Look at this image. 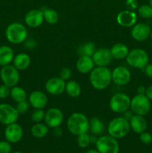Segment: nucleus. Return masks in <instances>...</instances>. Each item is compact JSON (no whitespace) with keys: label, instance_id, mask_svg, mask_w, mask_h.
<instances>
[{"label":"nucleus","instance_id":"f704fd0d","mask_svg":"<svg viewBox=\"0 0 152 153\" xmlns=\"http://www.w3.org/2000/svg\"><path fill=\"white\" fill-rule=\"evenodd\" d=\"M11 145L7 140L0 141V153H10L11 152Z\"/></svg>","mask_w":152,"mask_h":153},{"label":"nucleus","instance_id":"f3484780","mask_svg":"<svg viewBox=\"0 0 152 153\" xmlns=\"http://www.w3.org/2000/svg\"><path fill=\"white\" fill-rule=\"evenodd\" d=\"M44 21L43 10L40 9H33L25 14V22L30 28L40 27Z\"/></svg>","mask_w":152,"mask_h":153},{"label":"nucleus","instance_id":"c03bdc74","mask_svg":"<svg viewBox=\"0 0 152 153\" xmlns=\"http://www.w3.org/2000/svg\"><path fill=\"white\" fill-rule=\"evenodd\" d=\"M132 113H133V112L131 111L128 110V111H127L124 112V113H123L124 114L123 117H125V119L129 121L130 120H131V118L133 117V115H134V114H132Z\"/></svg>","mask_w":152,"mask_h":153},{"label":"nucleus","instance_id":"79ce46f5","mask_svg":"<svg viewBox=\"0 0 152 153\" xmlns=\"http://www.w3.org/2000/svg\"><path fill=\"white\" fill-rule=\"evenodd\" d=\"M53 133L54 134H55V136H56V137H61L63 134L62 128H61L60 126L55 127V128H54Z\"/></svg>","mask_w":152,"mask_h":153},{"label":"nucleus","instance_id":"7c9ffc66","mask_svg":"<svg viewBox=\"0 0 152 153\" xmlns=\"http://www.w3.org/2000/svg\"><path fill=\"white\" fill-rule=\"evenodd\" d=\"M139 14L145 19L152 17V7L149 4H142L139 7Z\"/></svg>","mask_w":152,"mask_h":153},{"label":"nucleus","instance_id":"8fccbe9b","mask_svg":"<svg viewBox=\"0 0 152 153\" xmlns=\"http://www.w3.org/2000/svg\"><path fill=\"white\" fill-rule=\"evenodd\" d=\"M150 37H151V40H152V30H151V34H150Z\"/></svg>","mask_w":152,"mask_h":153},{"label":"nucleus","instance_id":"39448f33","mask_svg":"<svg viewBox=\"0 0 152 153\" xmlns=\"http://www.w3.org/2000/svg\"><path fill=\"white\" fill-rule=\"evenodd\" d=\"M125 59L129 66L141 70L147 66L149 61L147 52L142 49H134L129 51V53Z\"/></svg>","mask_w":152,"mask_h":153},{"label":"nucleus","instance_id":"412c9836","mask_svg":"<svg viewBox=\"0 0 152 153\" xmlns=\"http://www.w3.org/2000/svg\"><path fill=\"white\" fill-rule=\"evenodd\" d=\"M129 123L131 129H132L134 132L137 134H141L145 131L148 127L147 121L144 118V116H141V115H133V117L129 120Z\"/></svg>","mask_w":152,"mask_h":153},{"label":"nucleus","instance_id":"dca6fc26","mask_svg":"<svg viewBox=\"0 0 152 153\" xmlns=\"http://www.w3.org/2000/svg\"><path fill=\"white\" fill-rule=\"evenodd\" d=\"M137 20V13L133 10H122L116 16V22L119 25L125 28L133 27Z\"/></svg>","mask_w":152,"mask_h":153},{"label":"nucleus","instance_id":"49530a36","mask_svg":"<svg viewBox=\"0 0 152 153\" xmlns=\"http://www.w3.org/2000/svg\"><path fill=\"white\" fill-rule=\"evenodd\" d=\"M97 140H98V138H97L95 136H92V137H90V142L91 143H96L97 142Z\"/></svg>","mask_w":152,"mask_h":153},{"label":"nucleus","instance_id":"c9c22d12","mask_svg":"<svg viewBox=\"0 0 152 153\" xmlns=\"http://www.w3.org/2000/svg\"><path fill=\"white\" fill-rule=\"evenodd\" d=\"M139 139L142 143H144V144H150L152 142V134L149 132L144 131V132L140 134Z\"/></svg>","mask_w":152,"mask_h":153},{"label":"nucleus","instance_id":"6ab92c4d","mask_svg":"<svg viewBox=\"0 0 152 153\" xmlns=\"http://www.w3.org/2000/svg\"><path fill=\"white\" fill-rule=\"evenodd\" d=\"M29 104L35 109H43L48 103V97L45 93L40 91H34L28 97Z\"/></svg>","mask_w":152,"mask_h":153},{"label":"nucleus","instance_id":"bb28decb","mask_svg":"<svg viewBox=\"0 0 152 153\" xmlns=\"http://www.w3.org/2000/svg\"><path fill=\"white\" fill-rule=\"evenodd\" d=\"M31 133L34 137L42 138L46 136V134L49 133V126L46 124L37 123L31 127Z\"/></svg>","mask_w":152,"mask_h":153},{"label":"nucleus","instance_id":"7ed1b4c3","mask_svg":"<svg viewBox=\"0 0 152 153\" xmlns=\"http://www.w3.org/2000/svg\"><path fill=\"white\" fill-rule=\"evenodd\" d=\"M28 30L20 22H12L5 30L6 39L13 44H20L28 38Z\"/></svg>","mask_w":152,"mask_h":153},{"label":"nucleus","instance_id":"f8f14e48","mask_svg":"<svg viewBox=\"0 0 152 153\" xmlns=\"http://www.w3.org/2000/svg\"><path fill=\"white\" fill-rule=\"evenodd\" d=\"M131 79V73L128 68L123 66L116 67L112 71V81L116 85L125 86L128 85Z\"/></svg>","mask_w":152,"mask_h":153},{"label":"nucleus","instance_id":"37998d69","mask_svg":"<svg viewBox=\"0 0 152 153\" xmlns=\"http://www.w3.org/2000/svg\"><path fill=\"white\" fill-rule=\"evenodd\" d=\"M145 96L148 98L149 100H152V85L151 86H149L148 88H146Z\"/></svg>","mask_w":152,"mask_h":153},{"label":"nucleus","instance_id":"2f4dec72","mask_svg":"<svg viewBox=\"0 0 152 153\" xmlns=\"http://www.w3.org/2000/svg\"><path fill=\"white\" fill-rule=\"evenodd\" d=\"M77 143L78 146L81 148H86L89 146L91 143L90 142V136L87 133L81 134L80 135H77Z\"/></svg>","mask_w":152,"mask_h":153},{"label":"nucleus","instance_id":"9d476101","mask_svg":"<svg viewBox=\"0 0 152 153\" xmlns=\"http://www.w3.org/2000/svg\"><path fill=\"white\" fill-rule=\"evenodd\" d=\"M19 114L16 108L7 103L0 104V123L7 126L16 123Z\"/></svg>","mask_w":152,"mask_h":153},{"label":"nucleus","instance_id":"aec40b11","mask_svg":"<svg viewBox=\"0 0 152 153\" xmlns=\"http://www.w3.org/2000/svg\"><path fill=\"white\" fill-rule=\"evenodd\" d=\"M95 68V64L92 58L86 55H81L76 62V69L79 73L86 74Z\"/></svg>","mask_w":152,"mask_h":153},{"label":"nucleus","instance_id":"4be33fe9","mask_svg":"<svg viewBox=\"0 0 152 153\" xmlns=\"http://www.w3.org/2000/svg\"><path fill=\"white\" fill-rule=\"evenodd\" d=\"M110 52L113 58L116 60H122L126 58L129 53V49L128 46L124 43H116L110 49Z\"/></svg>","mask_w":152,"mask_h":153},{"label":"nucleus","instance_id":"ddd939ff","mask_svg":"<svg viewBox=\"0 0 152 153\" xmlns=\"http://www.w3.org/2000/svg\"><path fill=\"white\" fill-rule=\"evenodd\" d=\"M23 135V129L19 124L14 123L6 126L4 137L6 140L10 143H16L20 141Z\"/></svg>","mask_w":152,"mask_h":153},{"label":"nucleus","instance_id":"e433bc0d","mask_svg":"<svg viewBox=\"0 0 152 153\" xmlns=\"http://www.w3.org/2000/svg\"><path fill=\"white\" fill-rule=\"evenodd\" d=\"M72 76V71L68 67H65V68H63L61 70V71L60 72L59 77L61 79H62L63 81H67L71 78Z\"/></svg>","mask_w":152,"mask_h":153},{"label":"nucleus","instance_id":"473e14b6","mask_svg":"<svg viewBox=\"0 0 152 153\" xmlns=\"http://www.w3.org/2000/svg\"><path fill=\"white\" fill-rule=\"evenodd\" d=\"M45 117V112L43 109H35L31 114V120L34 123H40Z\"/></svg>","mask_w":152,"mask_h":153},{"label":"nucleus","instance_id":"a18cd8bd","mask_svg":"<svg viewBox=\"0 0 152 153\" xmlns=\"http://www.w3.org/2000/svg\"><path fill=\"white\" fill-rule=\"evenodd\" d=\"M137 92L138 94H141V95H145L146 88L144 86H139L137 89Z\"/></svg>","mask_w":152,"mask_h":153},{"label":"nucleus","instance_id":"0eeeda50","mask_svg":"<svg viewBox=\"0 0 152 153\" xmlns=\"http://www.w3.org/2000/svg\"><path fill=\"white\" fill-rule=\"evenodd\" d=\"M131 111L134 114L145 116L151 110V102L145 95L137 94L131 100Z\"/></svg>","mask_w":152,"mask_h":153},{"label":"nucleus","instance_id":"f257e3e1","mask_svg":"<svg viewBox=\"0 0 152 153\" xmlns=\"http://www.w3.org/2000/svg\"><path fill=\"white\" fill-rule=\"evenodd\" d=\"M89 82L98 91L106 89L112 82V72L107 67H96L90 72Z\"/></svg>","mask_w":152,"mask_h":153},{"label":"nucleus","instance_id":"4c0bfd02","mask_svg":"<svg viewBox=\"0 0 152 153\" xmlns=\"http://www.w3.org/2000/svg\"><path fill=\"white\" fill-rule=\"evenodd\" d=\"M10 88L7 85H0V99H5L10 96Z\"/></svg>","mask_w":152,"mask_h":153},{"label":"nucleus","instance_id":"58836bf2","mask_svg":"<svg viewBox=\"0 0 152 153\" xmlns=\"http://www.w3.org/2000/svg\"><path fill=\"white\" fill-rule=\"evenodd\" d=\"M125 4H126V7L130 10H135L137 7V5H138L137 0H127Z\"/></svg>","mask_w":152,"mask_h":153},{"label":"nucleus","instance_id":"c85d7f7f","mask_svg":"<svg viewBox=\"0 0 152 153\" xmlns=\"http://www.w3.org/2000/svg\"><path fill=\"white\" fill-rule=\"evenodd\" d=\"M10 96L16 102L25 101L27 100V93L23 88L14 86L10 89Z\"/></svg>","mask_w":152,"mask_h":153},{"label":"nucleus","instance_id":"de8ad7c7","mask_svg":"<svg viewBox=\"0 0 152 153\" xmlns=\"http://www.w3.org/2000/svg\"><path fill=\"white\" fill-rule=\"evenodd\" d=\"M86 153H100L97 149H89Z\"/></svg>","mask_w":152,"mask_h":153},{"label":"nucleus","instance_id":"b1692460","mask_svg":"<svg viewBox=\"0 0 152 153\" xmlns=\"http://www.w3.org/2000/svg\"><path fill=\"white\" fill-rule=\"evenodd\" d=\"M13 63L18 70H25L31 64V58L26 53H19L14 56Z\"/></svg>","mask_w":152,"mask_h":153},{"label":"nucleus","instance_id":"423d86ee","mask_svg":"<svg viewBox=\"0 0 152 153\" xmlns=\"http://www.w3.org/2000/svg\"><path fill=\"white\" fill-rule=\"evenodd\" d=\"M131 99L123 93L115 94L110 101V108L112 111L117 114H123L129 110L131 107Z\"/></svg>","mask_w":152,"mask_h":153},{"label":"nucleus","instance_id":"2eb2a0df","mask_svg":"<svg viewBox=\"0 0 152 153\" xmlns=\"http://www.w3.org/2000/svg\"><path fill=\"white\" fill-rule=\"evenodd\" d=\"M66 82L60 77L49 79L45 85V88L48 94L53 96L61 95L65 91Z\"/></svg>","mask_w":152,"mask_h":153},{"label":"nucleus","instance_id":"20e7f679","mask_svg":"<svg viewBox=\"0 0 152 153\" xmlns=\"http://www.w3.org/2000/svg\"><path fill=\"white\" fill-rule=\"evenodd\" d=\"M129 121L123 117H115L109 123L107 126V132L109 135L116 139L125 137L130 132Z\"/></svg>","mask_w":152,"mask_h":153},{"label":"nucleus","instance_id":"3c124183","mask_svg":"<svg viewBox=\"0 0 152 153\" xmlns=\"http://www.w3.org/2000/svg\"><path fill=\"white\" fill-rule=\"evenodd\" d=\"M13 153H22V152H13Z\"/></svg>","mask_w":152,"mask_h":153},{"label":"nucleus","instance_id":"09e8293b","mask_svg":"<svg viewBox=\"0 0 152 153\" xmlns=\"http://www.w3.org/2000/svg\"><path fill=\"white\" fill-rule=\"evenodd\" d=\"M149 5L152 7V0H149Z\"/></svg>","mask_w":152,"mask_h":153},{"label":"nucleus","instance_id":"c756f323","mask_svg":"<svg viewBox=\"0 0 152 153\" xmlns=\"http://www.w3.org/2000/svg\"><path fill=\"white\" fill-rule=\"evenodd\" d=\"M96 46L92 42H88V43H84L80 46L78 49L79 55H86V56L92 57L93 55L94 52L96 51Z\"/></svg>","mask_w":152,"mask_h":153},{"label":"nucleus","instance_id":"4468645a","mask_svg":"<svg viewBox=\"0 0 152 153\" xmlns=\"http://www.w3.org/2000/svg\"><path fill=\"white\" fill-rule=\"evenodd\" d=\"M92 58L94 64L97 67H107L113 60L110 49L107 48H100L96 49Z\"/></svg>","mask_w":152,"mask_h":153},{"label":"nucleus","instance_id":"cd10ccee","mask_svg":"<svg viewBox=\"0 0 152 153\" xmlns=\"http://www.w3.org/2000/svg\"><path fill=\"white\" fill-rule=\"evenodd\" d=\"M44 16V20L49 24L54 25L56 24L59 20V14L55 10L52 8H49V7H44L42 9Z\"/></svg>","mask_w":152,"mask_h":153},{"label":"nucleus","instance_id":"9b49d317","mask_svg":"<svg viewBox=\"0 0 152 153\" xmlns=\"http://www.w3.org/2000/svg\"><path fill=\"white\" fill-rule=\"evenodd\" d=\"M45 123L50 128L60 126L63 121V114L58 108H51L45 113Z\"/></svg>","mask_w":152,"mask_h":153},{"label":"nucleus","instance_id":"1a4fd4ad","mask_svg":"<svg viewBox=\"0 0 152 153\" xmlns=\"http://www.w3.org/2000/svg\"><path fill=\"white\" fill-rule=\"evenodd\" d=\"M0 77L3 84L10 88L16 86L20 79L19 70L10 64L2 67L0 71Z\"/></svg>","mask_w":152,"mask_h":153},{"label":"nucleus","instance_id":"a211bd4d","mask_svg":"<svg viewBox=\"0 0 152 153\" xmlns=\"http://www.w3.org/2000/svg\"><path fill=\"white\" fill-rule=\"evenodd\" d=\"M151 28L146 23H136L131 31V37L137 41H144L148 38L151 34Z\"/></svg>","mask_w":152,"mask_h":153},{"label":"nucleus","instance_id":"a19ab883","mask_svg":"<svg viewBox=\"0 0 152 153\" xmlns=\"http://www.w3.org/2000/svg\"><path fill=\"white\" fill-rule=\"evenodd\" d=\"M25 46L27 49H34L36 46V42L32 39H29V40H25Z\"/></svg>","mask_w":152,"mask_h":153},{"label":"nucleus","instance_id":"6e6552de","mask_svg":"<svg viewBox=\"0 0 152 153\" xmlns=\"http://www.w3.org/2000/svg\"><path fill=\"white\" fill-rule=\"evenodd\" d=\"M95 146L100 153H119V144L117 139L110 135H104L98 137Z\"/></svg>","mask_w":152,"mask_h":153},{"label":"nucleus","instance_id":"a878e982","mask_svg":"<svg viewBox=\"0 0 152 153\" xmlns=\"http://www.w3.org/2000/svg\"><path fill=\"white\" fill-rule=\"evenodd\" d=\"M65 91L68 96L72 98H76L81 94V88L80 85L75 81H69L66 83Z\"/></svg>","mask_w":152,"mask_h":153},{"label":"nucleus","instance_id":"5701e85b","mask_svg":"<svg viewBox=\"0 0 152 153\" xmlns=\"http://www.w3.org/2000/svg\"><path fill=\"white\" fill-rule=\"evenodd\" d=\"M14 58V52L13 49L8 46H0V66L8 65Z\"/></svg>","mask_w":152,"mask_h":153},{"label":"nucleus","instance_id":"f03ea898","mask_svg":"<svg viewBox=\"0 0 152 153\" xmlns=\"http://www.w3.org/2000/svg\"><path fill=\"white\" fill-rule=\"evenodd\" d=\"M67 128L74 135L87 133L89 129V120L80 112H75L69 116L66 123Z\"/></svg>","mask_w":152,"mask_h":153},{"label":"nucleus","instance_id":"72a5a7b5","mask_svg":"<svg viewBox=\"0 0 152 153\" xmlns=\"http://www.w3.org/2000/svg\"><path fill=\"white\" fill-rule=\"evenodd\" d=\"M29 106H30L29 102L25 100V101L17 102L16 108L19 114H23L26 113V112L28 111V110L29 109Z\"/></svg>","mask_w":152,"mask_h":153},{"label":"nucleus","instance_id":"ea45409f","mask_svg":"<svg viewBox=\"0 0 152 153\" xmlns=\"http://www.w3.org/2000/svg\"><path fill=\"white\" fill-rule=\"evenodd\" d=\"M144 72L147 75L148 77L152 79V64H148L147 66L145 67Z\"/></svg>","mask_w":152,"mask_h":153},{"label":"nucleus","instance_id":"393cba45","mask_svg":"<svg viewBox=\"0 0 152 153\" xmlns=\"http://www.w3.org/2000/svg\"><path fill=\"white\" fill-rule=\"evenodd\" d=\"M105 126L101 119L98 117H92L89 120V129L94 135H101L104 133Z\"/></svg>","mask_w":152,"mask_h":153}]
</instances>
